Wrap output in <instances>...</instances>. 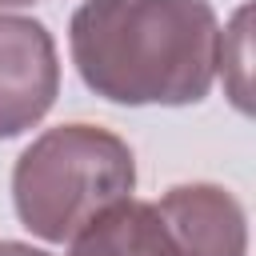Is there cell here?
<instances>
[{"label": "cell", "mask_w": 256, "mask_h": 256, "mask_svg": "<svg viewBox=\"0 0 256 256\" xmlns=\"http://www.w3.org/2000/svg\"><path fill=\"white\" fill-rule=\"evenodd\" d=\"M20 4H36V0H0V8H20Z\"/></svg>", "instance_id": "cell-8"}, {"label": "cell", "mask_w": 256, "mask_h": 256, "mask_svg": "<svg viewBox=\"0 0 256 256\" xmlns=\"http://www.w3.org/2000/svg\"><path fill=\"white\" fill-rule=\"evenodd\" d=\"M248 16L252 8L240 4L232 24L220 32V48H216V72H224V88L232 96V104L240 112H252V88H248V72H252V52H248Z\"/></svg>", "instance_id": "cell-6"}, {"label": "cell", "mask_w": 256, "mask_h": 256, "mask_svg": "<svg viewBox=\"0 0 256 256\" xmlns=\"http://www.w3.org/2000/svg\"><path fill=\"white\" fill-rule=\"evenodd\" d=\"M0 256H48L44 248H32L24 240H0Z\"/></svg>", "instance_id": "cell-7"}, {"label": "cell", "mask_w": 256, "mask_h": 256, "mask_svg": "<svg viewBox=\"0 0 256 256\" xmlns=\"http://www.w3.org/2000/svg\"><path fill=\"white\" fill-rule=\"evenodd\" d=\"M216 48L208 0H84L68 20L80 80L128 108L200 104L216 80Z\"/></svg>", "instance_id": "cell-1"}, {"label": "cell", "mask_w": 256, "mask_h": 256, "mask_svg": "<svg viewBox=\"0 0 256 256\" xmlns=\"http://www.w3.org/2000/svg\"><path fill=\"white\" fill-rule=\"evenodd\" d=\"M132 188L136 156L100 124H56L40 132L12 168L16 216L48 244H68L92 216L128 200Z\"/></svg>", "instance_id": "cell-2"}, {"label": "cell", "mask_w": 256, "mask_h": 256, "mask_svg": "<svg viewBox=\"0 0 256 256\" xmlns=\"http://www.w3.org/2000/svg\"><path fill=\"white\" fill-rule=\"evenodd\" d=\"M156 208L176 232L184 256H248V216L228 188L208 180L176 184Z\"/></svg>", "instance_id": "cell-4"}, {"label": "cell", "mask_w": 256, "mask_h": 256, "mask_svg": "<svg viewBox=\"0 0 256 256\" xmlns=\"http://www.w3.org/2000/svg\"><path fill=\"white\" fill-rule=\"evenodd\" d=\"M68 256H184L156 200H120L92 216L72 240Z\"/></svg>", "instance_id": "cell-5"}, {"label": "cell", "mask_w": 256, "mask_h": 256, "mask_svg": "<svg viewBox=\"0 0 256 256\" xmlns=\"http://www.w3.org/2000/svg\"><path fill=\"white\" fill-rule=\"evenodd\" d=\"M60 92L52 32L32 16L0 12V140L36 128Z\"/></svg>", "instance_id": "cell-3"}]
</instances>
